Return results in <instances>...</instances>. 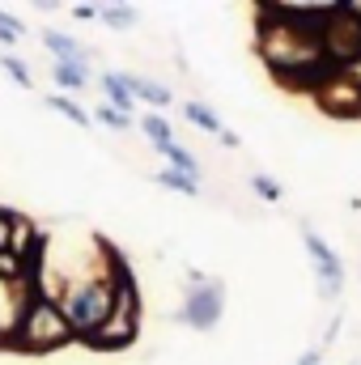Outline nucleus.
Returning <instances> with one entry per match:
<instances>
[{
  "instance_id": "4",
  "label": "nucleus",
  "mask_w": 361,
  "mask_h": 365,
  "mask_svg": "<svg viewBox=\"0 0 361 365\" xmlns=\"http://www.w3.org/2000/svg\"><path fill=\"white\" fill-rule=\"evenodd\" d=\"M221 314H225V284L217 276L191 272L179 306V323H187L191 331H213L221 323Z\"/></svg>"
},
{
  "instance_id": "6",
  "label": "nucleus",
  "mask_w": 361,
  "mask_h": 365,
  "mask_svg": "<svg viewBox=\"0 0 361 365\" xmlns=\"http://www.w3.org/2000/svg\"><path fill=\"white\" fill-rule=\"evenodd\" d=\"M302 242H306V255H310V264H315V272H319V289H323V297H336L340 284H345L340 255H336V251L323 242V234H315V230H302Z\"/></svg>"
},
{
  "instance_id": "21",
  "label": "nucleus",
  "mask_w": 361,
  "mask_h": 365,
  "mask_svg": "<svg viewBox=\"0 0 361 365\" xmlns=\"http://www.w3.org/2000/svg\"><path fill=\"white\" fill-rule=\"evenodd\" d=\"M17 225H21V217H13V212L0 208V251H13V234H17Z\"/></svg>"
},
{
  "instance_id": "16",
  "label": "nucleus",
  "mask_w": 361,
  "mask_h": 365,
  "mask_svg": "<svg viewBox=\"0 0 361 365\" xmlns=\"http://www.w3.org/2000/svg\"><path fill=\"white\" fill-rule=\"evenodd\" d=\"M0 68H4V73H9V77L21 86V90H30V86H34V77H30V64H26L21 56H13V51H0Z\"/></svg>"
},
{
  "instance_id": "1",
  "label": "nucleus",
  "mask_w": 361,
  "mask_h": 365,
  "mask_svg": "<svg viewBox=\"0 0 361 365\" xmlns=\"http://www.w3.org/2000/svg\"><path fill=\"white\" fill-rule=\"evenodd\" d=\"M123 280H132L128 264H123L115 251H106L102 272H90V276H81V280H73V284L64 289V297H56V306H60V314H64L73 340H90L93 331L106 323V314H111L115 293H119Z\"/></svg>"
},
{
  "instance_id": "20",
  "label": "nucleus",
  "mask_w": 361,
  "mask_h": 365,
  "mask_svg": "<svg viewBox=\"0 0 361 365\" xmlns=\"http://www.w3.org/2000/svg\"><path fill=\"white\" fill-rule=\"evenodd\" d=\"M251 191H255L260 200H268V204H276V200H280V182L268 179V175H251Z\"/></svg>"
},
{
  "instance_id": "11",
  "label": "nucleus",
  "mask_w": 361,
  "mask_h": 365,
  "mask_svg": "<svg viewBox=\"0 0 361 365\" xmlns=\"http://www.w3.org/2000/svg\"><path fill=\"white\" fill-rule=\"evenodd\" d=\"M98 21L111 26V30H132L141 21V13L132 4H98Z\"/></svg>"
},
{
  "instance_id": "13",
  "label": "nucleus",
  "mask_w": 361,
  "mask_h": 365,
  "mask_svg": "<svg viewBox=\"0 0 361 365\" xmlns=\"http://www.w3.org/2000/svg\"><path fill=\"white\" fill-rule=\"evenodd\" d=\"M183 115H187V123H195V128H200V132H208V136H221V128H225V123H221L204 102H187V106H183Z\"/></svg>"
},
{
  "instance_id": "23",
  "label": "nucleus",
  "mask_w": 361,
  "mask_h": 365,
  "mask_svg": "<svg viewBox=\"0 0 361 365\" xmlns=\"http://www.w3.org/2000/svg\"><path fill=\"white\" fill-rule=\"evenodd\" d=\"M323 361V349H306L302 357H298V365H319Z\"/></svg>"
},
{
  "instance_id": "24",
  "label": "nucleus",
  "mask_w": 361,
  "mask_h": 365,
  "mask_svg": "<svg viewBox=\"0 0 361 365\" xmlns=\"http://www.w3.org/2000/svg\"><path fill=\"white\" fill-rule=\"evenodd\" d=\"M357 365H361V361H357Z\"/></svg>"
},
{
  "instance_id": "12",
  "label": "nucleus",
  "mask_w": 361,
  "mask_h": 365,
  "mask_svg": "<svg viewBox=\"0 0 361 365\" xmlns=\"http://www.w3.org/2000/svg\"><path fill=\"white\" fill-rule=\"evenodd\" d=\"M158 153L171 162V170H183V175H191V179H200V162L183 149L179 140H171V145H158Z\"/></svg>"
},
{
  "instance_id": "18",
  "label": "nucleus",
  "mask_w": 361,
  "mask_h": 365,
  "mask_svg": "<svg viewBox=\"0 0 361 365\" xmlns=\"http://www.w3.org/2000/svg\"><path fill=\"white\" fill-rule=\"evenodd\" d=\"M21 34H26L21 17H13V13H4V9H0V43H4V51H9V47L21 38Z\"/></svg>"
},
{
  "instance_id": "15",
  "label": "nucleus",
  "mask_w": 361,
  "mask_h": 365,
  "mask_svg": "<svg viewBox=\"0 0 361 365\" xmlns=\"http://www.w3.org/2000/svg\"><path fill=\"white\" fill-rule=\"evenodd\" d=\"M47 102H51V110H60V115H64L68 123H77V128H90V123H93L90 110H81V106H77V102H73L68 93H51Z\"/></svg>"
},
{
  "instance_id": "5",
  "label": "nucleus",
  "mask_w": 361,
  "mask_h": 365,
  "mask_svg": "<svg viewBox=\"0 0 361 365\" xmlns=\"http://www.w3.org/2000/svg\"><path fill=\"white\" fill-rule=\"evenodd\" d=\"M315 102H319L327 115H336V119H357L361 115V86L349 77V68H345V73H332V77L315 90Z\"/></svg>"
},
{
  "instance_id": "10",
  "label": "nucleus",
  "mask_w": 361,
  "mask_h": 365,
  "mask_svg": "<svg viewBox=\"0 0 361 365\" xmlns=\"http://www.w3.org/2000/svg\"><path fill=\"white\" fill-rule=\"evenodd\" d=\"M51 81L68 93L86 90L90 86V64H51Z\"/></svg>"
},
{
  "instance_id": "17",
  "label": "nucleus",
  "mask_w": 361,
  "mask_h": 365,
  "mask_svg": "<svg viewBox=\"0 0 361 365\" xmlns=\"http://www.w3.org/2000/svg\"><path fill=\"white\" fill-rule=\"evenodd\" d=\"M141 132H145V136L153 140V149H158V145H171V140H175V132H171V123H166L162 115H145V119H141Z\"/></svg>"
},
{
  "instance_id": "9",
  "label": "nucleus",
  "mask_w": 361,
  "mask_h": 365,
  "mask_svg": "<svg viewBox=\"0 0 361 365\" xmlns=\"http://www.w3.org/2000/svg\"><path fill=\"white\" fill-rule=\"evenodd\" d=\"M102 93H106V106H115L119 115L136 110L132 93H128V86H123V73H102Z\"/></svg>"
},
{
  "instance_id": "3",
  "label": "nucleus",
  "mask_w": 361,
  "mask_h": 365,
  "mask_svg": "<svg viewBox=\"0 0 361 365\" xmlns=\"http://www.w3.org/2000/svg\"><path fill=\"white\" fill-rule=\"evenodd\" d=\"M136 336H141V293H136V280H123L119 293H115V306H111L106 323L93 331L86 344L102 349V353H115V349H128Z\"/></svg>"
},
{
  "instance_id": "22",
  "label": "nucleus",
  "mask_w": 361,
  "mask_h": 365,
  "mask_svg": "<svg viewBox=\"0 0 361 365\" xmlns=\"http://www.w3.org/2000/svg\"><path fill=\"white\" fill-rule=\"evenodd\" d=\"M73 17L77 21H98V4H73Z\"/></svg>"
},
{
  "instance_id": "8",
  "label": "nucleus",
  "mask_w": 361,
  "mask_h": 365,
  "mask_svg": "<svg viewBox=\"0 0 361 365\" xmlns=\"http://www.w3.org/2000/svg\"><path fill=\"white\" fill-rule=\"evenodd\" d=\"M123 86H128V93H132V102L171 106V90H166V86H158V81H149V77H128V73H123Z\"/></svg>"
},
{
  "instance_id": "14",
  "label": "nucleus",
  "mask_w": 361,
  "mask_h": 365,
  "mask_svg": "<svg viewBox=\"0 0 361 365\" xmlns=\"http://www.w3.org/2000/svg\"><path fill=\"white\" fill-rule=\"evenodd\" d=\"M153 182L158 187H171V191H179V195H200V179H191V175H183V170H158L153 175Z\"/></svg>"
},
{
  "instance_id": "2",
  "label": "nucleus",
  "mask_w": 361,
  "mask_h": 365,
  "mask_svg": "<svg viewBox=\"0 0 361 365\" xmlns=\"http://www.w3.org/2000/svg\"><path fill=\"white\" fill-rule=\"evenodd\" d=\"M4 344H13V349H21V353H51V349L73 344V331H68V323H64L56 297L30 293V297L21 302V310H17L13 331H9Z\"/></svg>"
},
{
  "instance_id": "19",
  "label": "nucleus",
  "mask_w": 361,
  "mask_h": 365,
  "mask_svg": "<svg viewBox=\"0 0 361 365\" xmlns=\"http://www.w3.org/2000/svg\"><path fill=\"white\" fill-rule=\"evenodd\" d=\"M90 119H98V123H106V128H115V132L132 128V115H119V110H115V106H106V102H102V106L93 110Z\"/></svg>"
},
{
  "instance_id": "7",
  "label": "nucleus",
  "mask_w": 361,
  "mask_h": 365,
  "mask_svg": "<svg viewBox=\"0 0 361 365\" xmlns=\"http://www.w3.org/2000/svg\"><path fill=\"white\" fill-rule=\"evenodd\" d=\"M43 47L56 56V64H90V51L60 30H43Z\"/></svg>"
}]
</instances>
